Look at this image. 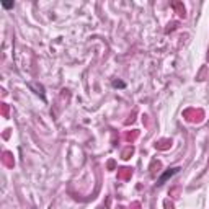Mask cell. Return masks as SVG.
Segmentation results:
<instances>
[{
    "mask_svg": "<svg viewBox=\"0 0 209 209\" xmlns=\"http://www.w3.org/2000/svg\"><path fill=\"white\" fill-rule=\"evenodd\" d=\"M173 173H177V168H173V170H170V172H167V173H165V175H163V177H162V178H160V180H159V185H162L163 181L167 180V178H168V177H172V175H173Z\"/></svg>",
    "mask_w": 209,
    "mask_h": 209,
    "instance_id": "6da1fadb",
    "label": "cell"
},
{
    "mask_svg": "<svg viewBox=\"0 0 209 209\" xmlns=\"http://www.w3.org/2000/svg\"><path fill=\"white\" fill-rule=\"evenodd\" d=\"M4 7L5 8H11V7H13V4H4Z\"/></svg>",
    "mask_w": 209,
    "mask_h": 209,
    "instance_id": "7a4b0ae2",
    "label": "cell"
}]
</instances>
